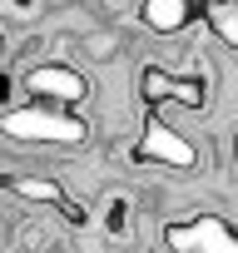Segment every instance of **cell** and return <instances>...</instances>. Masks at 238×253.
I'll list each match as a JSON object with an SVG mask.
<instances>
[{"label": "cell", "mask_w": 238, "mask_h": 253, "mask_svg": "<svg viewBox=\"0 0 238 253\" xmlns=\"http://www.w3.org/2000/svg\"><path fill=\"white\" fill-rule=\"evenodd\" d=\"M139 99H144L149 109H159V104H189V109H198V104H203V80H194V75H169V70L149 65V70L139 75Z\"/></svg>", "instance_id": "277c9868"}, {"label": "cell", "mask_w": 238, "mask_h": 253, "mask_svg": "<svg viewBox=\"0 0 238 253\" xmlns=\"http://www.w3.org/2000/svg\"><path fill=\"white\" fill-rule=\"evenodd\" d=\"M164 238L174 253H238V228H228L213 213H198L189 223H169Z\"/></svg>", "instance_id": "3957f363"}, {"label": "cell", "mask_w": 238, "mask_h": 253, "mask_svg": "<svg viewBox=\"0 0 238 253\" xmlns=\"http://www.w3.org/2000/svg\"><path fill=\"white\" fill-rule=\"evenodd\" d=\"M79 45H84L94 60H114V50H119V40H114V35H104V30H89Z\"/></svg>", "instance_id": "9c48e42d"}, {"label": "cell", "mask_w": 238, "mask_h": 253, "mask_svg": "<svg viewBox=\"0 0 238 253\" xmlns=\"http://www.w3.org/2000/svg\"><path fill=\"white\" fill-rule=\"evenodd\" d=\"M20 84H25V94H30V99H45V104H65V109L89 99V80H84L75 65H60V60L30 65Z\"/></svg>", "instance_id": "7a4b0ae2"}, {"label": "cell", "mask_w": 238, "mask_h": 253, "mask_svg": "<svg viewBox=\"0 0 238 253\" xmlns=\"http://www.w3.org/2000/svg\"><path fill=\"white\" fill-rule=\"evenodd\" d=\"M5 134L30 139V144H79L84 139V119H75L65 104L30 99V109H5Z\"/></svg>", "instance_id": "6da1fadb"}, {"label": "cell", "mask_w": 238, "mask_h": 253, "mask_svg": "<svg viewBox=\"0 0 238 253\" xmlns=\"http://www.w3.org/2000/svg\"><path fill=\"white\" fill-rule=\"evenodd\" d=\"M10 194H20V199H30V204H55V209L70 199L55 179H40V174H30V179H10Z\"/></svg>", "instance_id": "ba28073f"}, {"label": "cell", "mask_w": 238, "mask_h": 253, "mask_svg": "<svg viewBox=\"0 0 238 253\" xmlns=\"http://www.w3.org/2000/svg\"><path fill=\"white\" fill-rule=\"evenodd\" d=\"M233 164H238V134H233Z\"/></svg>", "instance_id": "30bf717a"}, {"label": "cell", "mask_w": 238, "mask_h": 253, "mask_svg": "<svg viewBox=\"0 0 238 253\" xmlns=\"http://www.w3.org/2000/svg\"><path fill=\"white\" fill-rule=\"evenodd\" d=\"M194 15H198L194 0H139V20L154 35H179V30H189Z\"/></svg>", "instance_id": "8992f818"}, {"label": "cell", "mask_w": 238, "mask_h": 253, "mask_svg": "<svg viewBox=\"0 0 238 253\" xmlns=\"http://www.w3.org/2000/svg\"><path fill=\"white\" fill-rule=\"evenodd\" d=\"M139 159H149V164H169V169H194V144L189 139H179L164 119H154L149 114V124H144V139H139Z\"/></svg>", "instance_id": "5b68a950"}, {"label": "cell", "mask_w": 238, "mask_h": 253, "mask_svg": "<svg viewBox=\"0 0 238 253\" xmlns=\"http://www.w3.org/2000/svg\"><path fill=\"white\" fill-rule=\"evenodd\" d=\"M198 15H203V25L213 30L218 45L238 50V0H198Z\"/></svg>", "instance_id": "52a82bcc"}]
</instances>
